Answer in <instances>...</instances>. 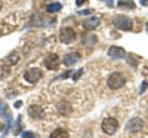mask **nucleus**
I'll use <instances>...</instances> for the list:
<instances>
[{"mask_svg":"<svg viewBox=\"0 0 148 138\" xmlns=\"http://www.w3.org/2000/svg\"><path fill=\"white\" fill-rule=\"evenodd\" d=\"M76 39H77V34H76V31H74V28H71V27H64L59 31V40L62 43H65V45L73 43Z\"/></svg>","mask_w":148,"mask_h":138,"instance_id":"obj_1","label":"nucleus"},{"mask_svg":"<svg viewBox=\"0 0 148 138\" xmlns=\"http://www.w3.org/2000/svg\"><path fill=\"white\" fill-rule=\"evenodd\" d=\"M132 24H133V21L129 17H126V15H119V17L114 18V26L119 30L129 31V30H132Z\"/></svg>","mask_w":148,"mask_h":138,"instance_id":"obj_2","label":"nucleus"},{"mask_svg":"<svg viewBox=\"0 0 148 138\" xmlns=\"http://www.w3.org/2000/svg\"><path fill=\"white\" fill-rule=\"evenodd\" d=\"M102 131L107 134V135H113L116 131H117V128H119V122H117V119H114V117H107V119H104V122H102Z\"/></svg>","mask_w":148,"mask_h":138,"instance_id":"obj_3","label":"nucleus"},{"mask_svg":"<svg viewBox=\"0 0 148 138\" xmlns=\"http://www.w3.org/2000/svg\"><path fill=\"white\" fill-rule=\"evenodd\" d=\"M125 83H126V80L120 73H113L108 77V86L111 88V89H119V88H121Z\"/></svg>","mask_w":148,"mask_h":138,"instance_id":"obj_4","label":"nucleus"},{"mask_svg":"<svg viewBox=\"0 0 148 138\" xmlns=\"http://www.w3.org/2000/svg\"><path fill=\"white\" fill-rule=\"evenodd\" d=\"M42 71L39 68H28L25 73H24V79H25L28 83H37L42 79Z\"/></svg>","mask_w":148,"mask_h":138,"instance_id":"obj_5","label":"nucleus"},{"mask_svg":"<svg viewBox=\"0 0 148 138\" xmlns=\"http://www.w3.org/2000/svg\"><path fill=\"white\" fill-rule=\"evenodd\" d=\"M142 128H144V122L139 117L130 119L126 125V131H129V132H139V131H142Z\"/></svg>","mask_w":148,"mask_h":138,"instance_id":"obj_6","label":"nucleus"},{"mask_svg":"<svg viewBox=\"0 0 148 138\" xmlns=\"http://www.w3.org/2000/svg\"><path fill=\"white\" fill-rule=\"evenodd\" d=\"M45 66H46L47 70H56L59 67V57L55 55V54L47 55L46 59H45Z\"/></svg>","mask_w":148,"mask_h":138,"instance_id":"obj_7","label":"nucleus"},{"mask_svg":"<svg viewBox=\"0 0 148 138\" xmlns=\"http://www.w3.org/2000/svg\"><path fill=\"white\" fill-rule=\"evenodd\" d=\"M108 57L111 59H121L126 57V52L123 48H119V46H111L108 49Z\"/></svg>","mask_w":148,"mask_h":138,"instance_id":"obj_8","label":"nucleus"},{"mask_svg":"<svg viewBox=\"0 0 148 138\" xmlns=\"http://www.w3.org/2000/svg\"><path fill=\"white\" fill-rule=\"evenodd\" d=\"M79 61H80V54H79V52H71V54H67V55L64 57V59H62L64 66H67V67H73V66H76Z\"/></svg>","mask_w":148,"mask_h":138,"instance_id":"obj_9","label":"nucleus"},{"mask_svg":"<svg viewBox=\"0 0 148 138\" xmlns=\"http://www.w3.org/2000/svg\"><path fill=\"white\" fill-rule=\"evenodd\" d=\"M28 115L33 117V119H43L45 117V110L40 107V106H30L28 107Z\"/></svg>","mask_w":148,"mask_h":138,"instance_id":"obj_10","label":"nucleus"},{"mask_svg":"<svg viewBox=\"0 0 148 138\" xmlns=\"http://www.w3.org/2000/svg\"><path fill=\"white\" fill-rule=\"evenodd\" d=\"M71 111H73V107H71V104L68 101L58 103V113H59L61 116H70Z\"/></svg>","mask_w":148,"mask_h":138,"instance_id":"obj_11","label":"nucleus"},{"mask_svg":"<svg viewBox=\"0 0 148 138\" xmlns=\"http://www.w3.org/2000/svg\"><path fill=\"white\" fill-rule=\"evenodd\" d=\"M99 22H101V19L98 18V17H90L89 19H86L83 22V27L86 30H95L98 26H99Z\"/></svg>","mask_w":148,"mask_h":138,"instance_id":"obj_12","label":"nucleus"},{"mask_svg":"<svg viewBox=\"0 0 148 138\" xmlns=\"http://www.w3.org/2000/svg\"><path fill=\"white\" fill-rule=\"evenodd\" d=\"M96 42H98V39H96V36H93V34H86L83 37V40H82L83 46H86V48H92Z\"/></svg>","mask_w":148,"mask_h":138,"instance_id":"obj_13","label":"nucleus"},{"mask_svg":"<svg viewBox=\"0 0 148 138\" xmlns=\"http://www.w3.org/2000/svg\"><path fill=\"white\" fill-rule=\"evenodd\" d=\"M6 64L8 66H15V64H18V62H19V54L18 52H12L8 58H6Z\"/></svg>","mask_w":148,"mask_h":138,"instance_id":"obj_14","label":"nucleus"},{"mask_svg":"<svg viewBox=\"0 0 148 138\" xmlns=\"http://www.w3.org/2000/svg\"><path fill=\"white\" fill-rule=\"evenodd\" d=\"M31 24H33V26H47V21L43 18V15H40V14H36V15L33 17Z\"/></svg>","mask_w":148,"mask_h":138,"instance_id":"obj_15","label":"nucleus"},{"mask_svg":"<svg viewBox=\"0 0 148 138\" xmlns=\"http://www.w3.org/2000/svg\"><path fill=\"white\" fill-rule=\"evenodd\" d=\"M51 138H68V132L65 129H55L51 134Z\"/></svg>","mask_w":148,"mask_h":138,"instance_id":"obj_16","label":"nucleus"},{"mask_svg":"<svg viewBox=\"0 0 148 138\" xmlns=\"http://www.w3.org/2000/svg\"><path fill=\"white\" fill-rule=\"evenodd\" d=\"M117 5H119V8H126V9H133L135 8V3L132 2V0H120Z\"/></svg>","mask_w":148,"mask_h":138,"instance_id":"obj_17","label":"nucleus"},{"mask_svg":"<svg viewBox=\"0 0 148 138\" xmlns=\"http://www.w3.org/2000/svg\"><path fill=\"white\" fill-rule=\"evenodd\" d=\"M61 3H51V5H47V8H46V10L47 12H51V14H55V12H59L61 10Z\"/></svg>","mask_w":148,"mask_h":138,"instance_id":"obj_18","label":"nucleus"},{"mask_svg":"<svg viewBox=\"0 0 148 138\" xmlns=\"http://www.w3.org/2000/svg\"><path fill=\"white\" fill-rule=\"evenodd\" d=\"M19 132H21V116L16 119V125H15V131H14V134H15V135H19Z\"/></svg>","mask_w":148,"mask_h":138,"instance_id":"obj_19","label":"nucleus"},{"mask_svg":"<svg viewBox=\"0 0 148 138\" xmlns=\"http://www.w3.org/2000/svg\"><path fill=\"white\" fill-rule=\"evenodd\" d=\"M22 138H39L36 134H33V132H30V131H25L22 134Z\"/></svg>","mask_w":148,"mask_h":138,"instance_id":"obj_20","label":"nucleus"},{"mask_svg":"<svg viewBox=\"0 0 148 138\" xmlns=\"http://www.w3.org/2000/svg\"><path fill=\"white\" fill-rule=\"evenodd\" d=\"M147 88H148V82L147 80H144L142 83H141V88H139V92L142 94V92H145V89H147Z\"/></svg>","mask_w":148,"mask_h":138,"instance_id":"obj_21","label":"nucleus"},{"mask_svg":"<svg viewBox=\"0 0 148 138\" xmlns=\"http://www.w3.org/2000/svg\"><path fill=\"white\" fill-rule=\"evenodd\" d=\"M82 74H83V68H82V70H77V73L74 74V77H73V79H74V80H77V79L82 76Z\"/></svg>","mask_w":148,"mask_h":138,"instance_id":"obj_22","label":"nucleus"},{"mask_svg":"<svg viewBox=\"0 0 148 138\" xmlns=\"http://www.w3.org/2000/svg\"><path fill=\"white\" fill-rule=\"evenodd\" d=\"M90 12H92V10H89V9H86V10H80L79 14H80V15H89Z\"/></svg>","mask_w":148,"mask_h":138,"instance_id":"obj_23","label":"nucleus"},{"mask_svg":"<svg viewBox=\"0 0 148 138\" xmlns=\"http://www.w3.org/2000/svg\"><path fill=\"white\" fill-rule=\"evenodd\" d=\"M86 2H88V0H76V5H77V6H82V5L86 3Z\"/></svg>","mask_w":148,"mask_h":138,"instance_id":"obj_24","label":"nucleus"},{"mask_svg":"<svg viewBox=\"0 0 148 138\" xmlns=\"http://www.w3.org/2000/svg\"><path fill=\"white\" fill-rule=\"evenodd\" d=\"M105 2H107V5H108L110 8H113V6H114V3H113V0H105Z\"/></svg>","mask_w":148,"mask_h":138,"instance_id":"obj_25","label":"nucleus"},{"mask_svg":"<svg viewBox=\"0 0 148 138\" xmlns=\"http://www.w3.org/2000/svg\"><path fill=\"white\" fill-rule=\"evenodd\" d=\"M3 33H6V31L3 30V24H2V22H0V36H2Z\"/></svg>","mask_w":148,"mask_h":138,"instance_id":"obj_26","label":"nucleus"},{"mask_svg":"<svg viewBox=\"0 0 148 138\" xmlns=\"http://www.w3.org/2000/svg\"><path fill=\"white\" fill-rule=\"evenodd\" d=\"M141 5L142 6H148V0H141Z\"/></svg>","mask_w":148,"mask_h":138,"instance_id":"obj_27","label":"nucleus"},{"mask_svg":"<svg viewBox=\"0 0 148 138\" xmlns=\"http://www.w3.org/2000/svg\"><path fill=\"white\" fill-rule=\"evenodd\" d=\"M15 107L19 108V107H21V101H16V103H15Z\"/></svg>","mask_w":148,"mask_h":138,"instance_id":"obj_28","label":"nucleus"},{"mask_svg":"<svg viewBox=\"0 0 148 138\" xmlns=\"http://www.w3.org/2000/svg\"><path fill=\"white\" fill-rule=\"evenodd\" d=\"M0 9H2V2H0Z\"/></svg>","mask_w":148,"mask_h":138,"instance_id":"obj_29","label":"nucleus"},{"mask_svg":"<svg viewBox=\"0 0 148 138\" xmlns=\"http://www.w3.org/2000/svg\"><path fill=\"white\" fill-rule=\"evenodd\" d=\"M0 131H2V125H0Z\"/></svg>","mask_w":148,"mask_h":138,"instance_id":"obj_30","label":"nucleus"}]
</instances>
